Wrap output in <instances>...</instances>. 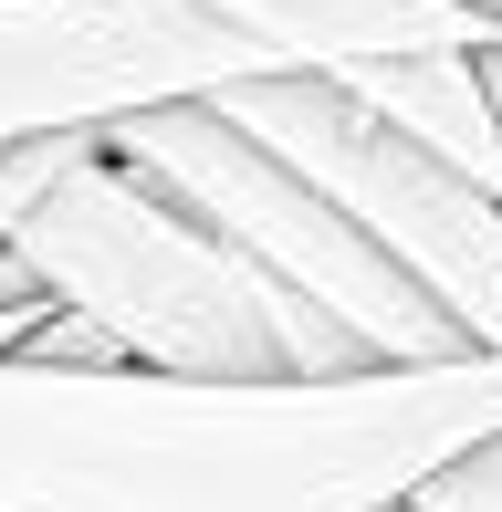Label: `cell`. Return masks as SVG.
<instances>
[{
	"instance_id": "6da1fadb",
	"label": "cell",
	"mask_w": 502,
	"mask_h": 512,
	"mask_svg": "<svg viewBox=\"0 0 502 512\" xmlns=\"http://www.w3.org/2000/svg\"><path fill=\"white\" fill-rule=\"evenodd\" d=\"M502 439V356L210 387L0 356V512H398Z\"/></svg>"
},
{
	"instance_id": "7a4b0ae2",
	"label": "cell",
	"mask_w": 502,
	"mask_h": 512,
	"mask_svg": "<svg viewBox=\"0 0 502 512\" xmlns=\"http://www.w3.org/2000/svg\"><path fill=\"white\" fill-rule=\"evenodd\" d=\"M471 0H0V147L116 136L272 74H346L387 53H492Z\"/></svg>"
},
{
	"instance_id": "3957f363",
	"label": "cell",
	"mask_w": 502,
	"mask_h": 512,
	"mask_svg": "<svg viewBox=\"0 0 502 512\" xmlns=\"http://www.w3.org/2000/svg\"><path fill=\"white\" fill-rule=\"evenodd\" d=\"M11 262L53 314H74L116 366H147V377H210V387L367 377L325 314H304L283 283H262L189 209L136 189L105 147L63 157V178L21 220Z\"/></svg>"
},
{
	"instance_id": "277c9868",
	"label": "cell",
	"mask_w": 502,
	"mask_h": 512,
	"mask_svg": "<svg viewBox=\"0 0 502 512\" xmlns=\"http://www.w3.org/2000/svg\"><path fill=\"white\" fill-rule=\"evenodd\" d=\"M95 147L116 157L136 189H157L168 209H189L210 241H231L241 262L262 272V283H283L304 314H325L367 377H398V366H461L471 356V345L429 314V293L387 262L346 209H325L293 168H272V157L251 147L241 126H220L210 105L136 115V126L95 136Z\"/></svg>"
},
{
	"instance_id": "5b68a950",
	"label": "cell",
	"mask_w": 502,
	"mask_h": 512,
	"mask_svg": "<svg viewBox=\"0 0 502 512\" xmlns=\"http://www.w3.org/2000/svg\"><path fill=\"white\" fill-rule=\"evenodd\" d=\"M220 126H241L272 168H293L325 209H346L356 230L429 293V314L471 345L502 356V199L471 178H450L440 157H419L408 136H387L335 74H272L210 95Z\"/></svg>"
},
{
	"instance_id": "8992f818",
	"label": "cell",
	"mask_w": 502,
	"mask_h": 512,
	"mask_svg": "<svg viewBox=\"0 0 502 512\" xmlns=\"http://www.w3.org/2000/svg\"><path fill=\"white\" fill-rule=\"evenodd\" d=\"M335 84H346L387 136H408V147L440 157L450 178H471L482 199H502V126H492V95H482V53H387V63H346Z\"/></svg>"
},
{
	"instance_id": "52a82bcc",
	"label": "cell",
	"mask_w": 502,
	"mask_h": 512,
	"mask_svg": "<svg viewBox=\"0 0 502 512\" xmlns=\"http://www.w3.org/2000/svg\"><path fill=\"white\" fill-rule=\"evenodd\" d=\"M408 512H502V439L461 450L450 471H429L419 492H408Z\"/></svg>"
},
{
	"instance_id": "ba28073f",
	"label": "cell",
	"mask_w": 502,
	"mask_h": 512,
	"mask_svg": "<svg viewBox=\"0 0 502 512\" xmlns=\"http://www.w3.org/2000/svg\"><path fill=\"white\" fill-rule=\"evenodd\" d=\"M482 95H492V126H502V42L482 53Z\"/></svg>"
},
{
	"instance_id": "9c48e42d",
	"label": "cell",
	"mask_w": 502,
	"mask_h": 512,
	"mask_svg": "<svg viewBox=\"0 0 502 512\" xmlns=\"http://www.w3.org/2000/svg\"><path fill=\"white\" fill-rule=\"evenodd\" d=\"M398 512H408V502H398Z\"/></svg>"
}]
</instances>
